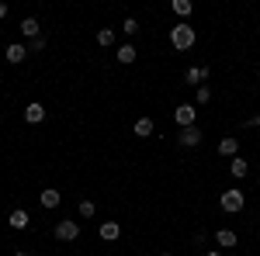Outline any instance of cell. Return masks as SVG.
Instances as JSON below:
<instances>
[{
  "label": "cell",
  "instance_id": "1",
  "mask_svg": "<svg viewBox=\"0 0 260 256\" xmlns=\"http://www.w3.org/2000/svg\"><path fill=\"white\" fill-rule=\"evenodd\" d=\"M194 39H198V35H194V28H191V24H177V28H170V45L180 49V52H184V49H191Z\"/></svg>",
  "mask_w": 260,
  "mask_h": 256
},
{
  "label": "cell",
  "instance_id": "2",
  "mask_svg": "<svg viewBox=\"0 0 260 256\" xmlns=\"http://www.w3.org/2000/svg\"><path fill=\"white\" fill-rule=\"evenodd\" d=\"M219 204H222V211L236 215V211H243V204H246V194H243L240 187H229V191H222Z\"/></svg>",
  "mask_w": 260,
  "mask_h": 256
},
{
  "label": "cell",
  "instance_id": "3",
  "mask_svg": "<svg viewBox=\"0 0 260 256\" xmlns=\"http://www.w3.org/2000/svg\"><path fill=\"white\" fill-rule=\"evenodd\" d=\"M52 232H56L59 242H73V239H80V222H70V218H66V222H56Z\"/></svg>",
  "mask_w": 260,
  "mask_h": 256
},
{
  "label": "cell",
  "instance_id": "4",
  "mask_svg": "<svg viewBox=\"0 0 260 256\" xmlns=\"http://www.w3.org/2000/svg\"><path fill=\"white\" fill-rule=\"evenodd\" d=\"M194 118H198V111H194V104H180L177 111H174V121H177L180 128H191V125H194Z\"/></svg>",
  "mask_w": 260,
  "mask_h": 256
},
{
  "label": "cell",
  "instance_id": "5",
  "mask_svg": "<svg viewBox=\"0 0 260 256\" xmlns=\"http://www.w3.org/2000/svg\"><path fill=\"white\" fill-rule=\"evenodd\" d=\"M177 142L184 145V149H194V145L201 142V128H198V125H191V128H184V132L177 135Z\"/></svg>",
  "mask_w": 260,
  "mask_h": 256
},
{
  "label": "cell",
  "instance_id": "6",
  "mask_svg": "<svg viewBox=\"0 0 260 256\" xmlns=\"http://www.w3.org/2000/svg\"><path fill=\"white\" fill-rule=\"evenodd\" d=\"M39 201H42V208H49V211H52V208H59L62 194H59V191H56V187H45V191H42V194H39Z\"/></svg>",
  "mask_w": 260,
  "mask_h": 256
},
{
  "label": "cell",
  "instance_id": "7",
  "mask_svg": "<svg viewBox=\"0 0 260 256\" xmlns=\"http://www.w3.org/2000/svg\"><path fill=\"white\" fill-rule=\"evenodd\" d=\"M28 59V45H21V42H14V45H7V62L11 66H18V62Z\"/></svg>",
  "mask_w": 260,
  "mask_h": 256
},
{
  "label": "cell",
  "instance_id": "8",
  "mask_svg": "<svg viewBox=\"0 0 260 256\" xmlns=\"http://www.w3.org/2000/svg\"><path fill=\"white\" fill-rule=\"evenodd\" d=\"M24 121H28V125H39V121H45V107H42L39 100H31V104L24 107Z\"/></svg>",
  "mask_w": 260,
  "mask_h": 256
},
{
  "label": "cell",
  "instance_id": "9",
  "mask_svg": "<svg viewBox=\"0 0 260 256\" xmlns=\"http://www.w3.org/2000/svg\"><path fill=\"white\" fill-rule=\"evenodd\" d=\"M98 232H101V239H104V242H115V239L121 236V225H118V222H101Z\"/></svg>",
  "mask_w": 260,
  "mask_h": 256
},
{
  "label": "cell",
  "instance_id": "10",
  "mask_svg": "<svg viewBox=\"0 0 260 256\" xmlns=\"http://www.w3.org/2000/svg\"><path fill=\"white\" fill-rule=\"evenodd\" d=\"M215 242H219L222 249H233L240 239H236V232H233V229H219V232H215Z\"/></svg>",
  "mask_w": 260,
  "mask_h": 256
},
{
  "label": "cell",
  "instance_id": "11",
  "mask_svg": "<svg viewBox=\"0 0 260 256\" xmlns=\"http://www.w3.org/2000/svg\"><path fill=\"white\" fill-rule=\"evenodd\" d=\"M11 229H14V232H24V229H28V211L14 208V211H11Z\"/></svg>",
  "mask_w": 260,
  "mask_h": 256
},
{
  "label": "cell",
  "instance_id": "12",
  "mask_svg": "<svg viewBox=\"0 0 260 256\" xmlns=\"http://www.w3.org/2000/svg\"><path fill=\"white\" fill-rule=\"evenodd\" d=\"M229 173H233L236 180H240V177H246V173H250V163H246L243 156H236L233 163H229Z\"/></svg>",
  "mask_w": 260,
  "mask_h": 256
},
{
  "label": "cell",
  "instance_id": "13",
  "mask_svg": "<svg viewBox=\"0 0 260 256\" xmlns=\"http://www.w3.org/2000/svg\"><path fill=\"white\" fill-rule=\"evenodd\" d=\"M21 35H28L31 42L42 39V35H39V21H35V18H24V21H21Z\"/></svg>",
  "mask_w": 260,
  "mask_h": 256
},
{
  "label": "cell",
  "instance_id": "14",
  "mask_svg": "<svg viewBox=\"0 0 260 256\" xmlns=\"http://www.w3.org/2000/svg\"><path fill=\"white\" fill-rule=\"evenodd\" d=\"M236 149H240V142H236V138H222V142H219V156L236 159Z\"/></svg>",
  "mask_w": 260,
  "mask_h": 256
},
{
  "label": "cell",
  "instance_id": "15",
  "mask_svg": "<svg viewBox=\"0 0 260 256\" xmlns=\"http://www.w3.org/2000/svg\"><path fill=\"white\" fill-rule=\"evenodd\" d=\"M136 56H139V52H136V45H121V49H118V62H121V66L136 62Z\"/></svg>",
  "mask_w": 260,
  "mask_h": 256
},
{
  "label": "cell",
  "instance_id": "16",
  "mask_svg": "<svg viewBox=\"0 0 260 256\" xmlns=\"http://www.w3.org/2000/svg\"><path fill=\"white\" fill-rule=\"evenodd\" d=\"M184 80H187V83H201V80H208V66H205V69H198V66H191V69L184 73Z\"/></svg>",
  "mask_w": 260,
  "mask_h": 256
},
{
  "label": "cell",
  "instance_id": "17",
  "mask_svg": "<svg viewBox=\"0 0 260 256\" xmlns=\"http://www.w3.org/2000/svg\"><path fill=\"white\" fill-rule=\"evenodd\" d=\"M153 128H156V125H153V118H139V121H136V135H139V138L153 135Z\"/></svg>",
  "mask_w": 260,
  "mask_h": 256
},
{
  "label": "cell",
  "instance_id": "18",
  "mask_svg": "<svg viewBox=\"0 0 260 256\" xmlns=\"http://www.w3.org/2000/svg\"><path fill=\"white\" fill-rule=\"evenodd\" d=\"M170 7H174V14H177V18H187V14H191V0H174Z\"/></svg>",
  "mask_w": 260,
  "mask_h": 256
},
{
  "label": "cell",
  "instance_id": "19",
  "mask_svg": "<svg viewBox=\"0 0 260 256\" xmlns=\"http://www.w3.org/2000/svg\"><path fill=\"white\" fill-rule=\"evenodd\" d=\"M98 45H115V31H111V28H101L98 31Z\"/></svg>",
  "mask_w": 260,
  "mask_h": 256
},
{
  "label": "cell",
  "instance_id": "20",
  "mask_svg": "<svg viewBox=\"0 0 260 256\" xmlns=\"http://www.w3.org/2000/svg\"><path fill=\"white\" fill-rule=\"evenodd\" d=\"M121 31H125V35H136V31H139V21H136V18H125Z\"/></svg>",
  "mask_w": 260,
  "mask_h": 256
},
{
  "label": "cell",
  "instance_id": "21",
  "mask_svg": "<svg viewBox=\"0 0 260 256\" xmlns=\"http://www.w3.org/2000/svg\"><path fill=\"white\" fill-rule=\"evenodd\" d=\"M80 218H94V201H80Z\"/></svg>",
  "mask_w": 260,
  "mask_h": 256
},
{
  "label": "cell",
  "instance_id": "22",
  "mask_svg": "<svg viewBox=\"0 0 260 256\" xmlns=\"http://www.w3.org/2000/svg\"><path fill=\"white\" fill-rule=\"evenodd\" d=\"M194 100H198V104H208V100H212V90H208V87H198Z\"/></svg>",
  "mask_w": 260,
  "mask_h": 256
},
{
  "label": "cell",
  "instance_id": "23",
  "mask_svg": "<svg viewBox=\"0 0 260 256\" xmlns=\"http://www.w3.org/2000/svg\"><path fill=\"white\" fill-rule=\"evenodd\" d=\"M4 14H7V4H4V0H0V18H4Z\"/></svg>",
  "mask_w": 260,
  "mask_h": 256
},
{
  "label": "cell",
  "instance_id": "24",
  "mask_svg": "<svg viewBox=\"0 0 260 256\" xmlns=\"http://www.w3.org/2000/svg\"><path fill=\"white\" fill-rule=\"evenodd\" d=\"M205 256H222V253H219V249H208V253H205Z\"/></svg>",
  "mask_w": 260,
  "mask_h": 256
},
{
  "label": "cell",
  "instance_id": "25",
  "mask_svg": "<svg viewBox=\"0 0 260 256\" xmlns=\"http://www.w3.org/2000/svg\"><path fill=\"white\" fill-rule=\"evenodd\" d=\"M14 256H28V253H14Z\"/></svg>",
  "mask_w": 260,
  "mask_h": 256
},
{
  "label": "cell",
  "instance_id": "26",
  "mask_svg": "<svg viewBox=\"0 0 260 256\" xmlns=\"http://www.w3.org/2000/svg\"><path fill=\"white\" fill-rule=\"evenodd\" d=\"M163 256H174V253H163Z\"/></svg>",
  "mask_w": 260,
  "mask_h": 256
}]
</instances>
